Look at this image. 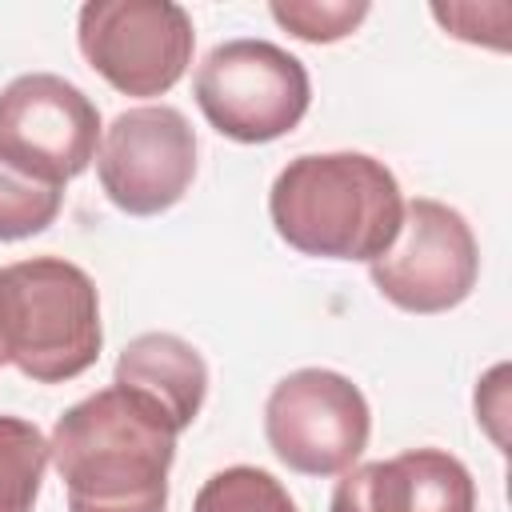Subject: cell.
<instances>
[{"mask_svg":"<svg viewBox=\"0 0 512 512\" xmlns=\"http://www.w3.org/2000/svg\"><path fill=\"white\" fill-rule=\"evenodd\" d=\"M180 428L120 384L72 404L48 440L68 512H164Z\"/></svg>","mask_w":512,"mask_h":512,"instance_id":"cell-1","label":"cell"},{"mask_svg":"<svg viewBox=\"0 0 512 512\" xmlns=\"http://www.w3.org/2000/svg\"><path fill=\"white\" fill-rule=\"evenodd\" d=\"M268 216L304 256L372 264L400 232L404 196L392 168L368 152H308L272 180Z\"/></svg>","mask_w":512,"mask_h":512,"instance_id":"cell-2","label":"cell"},{"mask_svg":"<svg viewBox=\"0 0 512 512\" xmlns=\"http://www.w3.org/2000/svg\"><path fill=\"white\" fill-rule=\"evenodd\" d=\"M100 296L92 276L64 256L0 268V348L36 384H64L100 356Z\"/></svg>","mask_w":512,"mask_h":512,"instance_id":"cell-3","label":"cell"},{"mask_svg":"<svg viewBox=\"0 0 512 512\" xmlns=\"http://www.w3.org/2000/svg\"><path fill=\"white\" fill-rule=\"evenodd\" d=\"M204 120L236 144H268L292 132L312 100L308 68L272 40H224L196 68Z\"/></svg>","mask_w":512,"mask_h":512,"instance_id":"cell-4","label":"cell"},{"mask_svg":"<svg viewBox=\"0 0 512 512\" xmlns=\"http://www.w3.org/2000/svg\"><path fill=\"white\" fill-rule=\"evenodd\" d=\"M372 432V412L364 392L332 368L288 372L264 404V436L280 464L300 476H340L348 472Z\"/></svg>","mask_w":512,"mask_h":512,"instance_id":"cell-5","label":"cell"},{"mask_svg":"<svg viewBox=\"0 0 512 512\" xmlns=\"http://www.w3.org/2000/svg\"><path fill=\"white\" fill-rule=\"evenodd\" d=\"M84 60L124 96H164L192 64V16L172 0H88L76 20Z\"/></svg>","mask_w":512,"mask_h":512,"instance_id":"cell-6","label":"cell"},{"mask_svg":"<svg viewBox=\"0 0 512 512\" xmlns=\"http://www.w3.org/2000/svg\"><path fill=\"white\" fill-rule=\"evenodd\" d=\"M376 292L400 312L436 316L468 300L480 276V248L468 220L444 204L416 196L404 204L400 232L384 256L368 264Z\"/></svg>","mask_w":512,"mask_h":512,"instance_id":"cell-7","label":"cell"},{"mask_svg":"<svg viewBox=\"0 0 512 512\" xmlns=\"http://www.w3.org/2000/svg\"><path fill=\"white\" fill-rule=\"evenodd\" d=\"M100 112L64 76L24 72L0 88V156L44 184H68L96 160Z\"/></svg>","mask_w":512,"mask_h":512,"instance_id":"cell-8","label":"cell"},{"mask_svg":"<svg viewBox=\"0 0 512 512\" xmlns=\"http://www.w3.org/2000/svg\"><path fill=\"white\" fill-rule=\"evenodd\" d=\"M96 176L128 216H160L184 200L196 176V136L180 108L140 104L120 112L100 140Z\"/></svg>","mask_w":512,"mask_h":512,"instance_id":"cell-9","label":"cell"},{"mask_svg":"<svg viewBox=\"0 0 512 512\" xmlns=\"http://www.w3.org/2000/svg\"><path fill=\"white\" fill-rule=\"evenodd\" d=\"M328 512H476V484L452 452L408 448L340 472Z\"/></svg>","mask_w":512,"mask_h":512,"instance_id":"cell-10","label":"cell"},{"mask_svg":"<svg viewBox=\"0 0 512 512\" xmlns=\"http://www.w3.org/2000/svg\"><path fill=\"white\" fill-rule=\"evenodd\" d=\"M128 392L152 400L180 432L200 416L208 392V364L204 356L176 332H144L128 340L116 360V380Z\"/></svg>","mask_w":512,"mask_h":512,"instance_id":"cell-11","label":"cell"},{"mask_svg":"<svg viewBox=\"0 0 512 512\" xmlns=\"http://www.w3.org/2000/svg\"><path fill=\"white\" fill-rule=\"evenodd\" d=\"M44 468V432L24 416H0V512H32Z\"/></svg>","mask_w":512,"mask_h":512,"instance_id":"cell-12","label":"cell"},{"mask_svg":"<svg viewBox=\"0 0 512 512\" xmlns=\"http://www.w3.org/2000/svg\"><path fill=\"white\" fill-rule=\"evenodd\" d=\"M192 512H296V500L272 472L252 464H232L200 484Z\"/></svg>","mask_w":512,"mask_h":512,"instance_id":"cell-13","label":"cell"},{"mask_svg":"<svg viewBox=\"0 0 512 512\" xmlns=\"http://www.w3.org/2000/svg\"><path fill=\"white\" fill-rule=\"evenodd\" d=\"M64 204L60 184H44L0 156V240H24L44 232Z\"/></svg>","mask_w":512,"mask_h":512,"instance_id":"cell-14","label":"cell"},{"mask_svg":"<svg viewBox=\"0 0 512 512\" xmlns=\"http://www.w3.org/2000/svg\"><path fill=\"white\" fill-rule=\"evenodd\" d=\"M268 12L292 36L308 44H332L360 28V20L368 16V4L364 0H276Z\"/></svg>","mask_w":512,"mask_h":512,"instance_id":"cell-15","label":"cell"},{"mask_svg":"<svg viewBox=\"0 0 512 512\" xmlns=\"http://www.w3.org/2000/svg\"><path fill=\"white\" fill-rule=\"evenodd\" d=\"M0 364H8V356H4V348H0Z\"/></svg>","mask_w":512,"mask_h":512,"instance_id":"cell-16","label":"cell"}]
</instances>
